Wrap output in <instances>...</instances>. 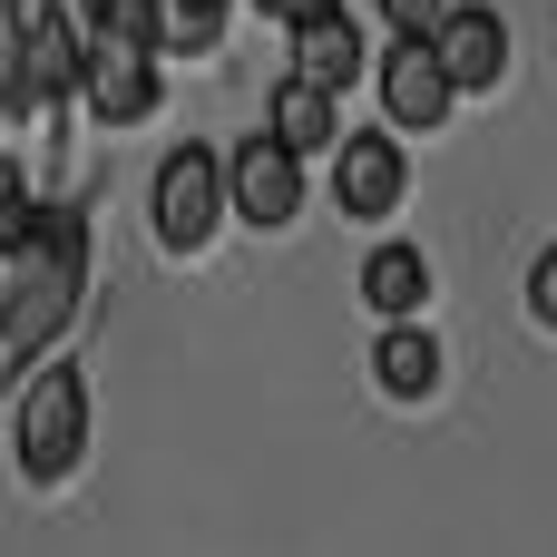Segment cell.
I'll list each match as a JSON object with an SVG mask.
<instances>
[{
    "label": "cell",
    "mask_w": 557,
    "mask_h": 557,
    "mask_svg": "<svg viewBox=\"0 0 557 557\" xmlns=\"http://www.w3.org/2000/svg\"><path fill=\"white\" fill-rule=\"evenodd\" d=\"M78 294H88V215L78 206H39L29 235L0 255V352L39 362L69 333Z\"/></svg>",
    "instance_id": "obj_1"
},
{
    "label": "cell",
    "mask_w": 557,
    "mask_h": 557,
    "mask_svg": "<svg viewBox=\"0 0 557 557\" xmlns=\"http://www.w3.org/2000/svg\"><path fill=\"white\" fill-rule=\"evenodd\" d=\"M78 460H88V372L39 362V382L10 411V470H20V490H59Z\"/></svg>",
    "instance_id": "obj_2"
},
{
    "label": "cell",
    "mask_w": 557,
    "mask_h": 557,
    "mask_svg": "<svg viewBox=\"0 0 557 557\" xmlns=\"http://www.w3.org/2000/svg\"><path fill=\"white\" fill-rule=\"evenodd\" d=\"M78 98V20L59 10V0H29L20 10V29H10V49H0V127L10 117H59Z\"/></svg>",
    "instance_id": "obj_3"
},
{
    "label": "cell",
    "mask_w": 557,
    "mask_h": 557,
    "mask_svg": "<svg viewBox=\"0 0 557 557\" xmlns=\"http://www.w3.org/2000/svg\"><path fill=\"white\" fill-rule=\"evenodd\" d=\"M147 215H157V245L166 255H206L225 235V157L215 147H166L157 157V186H147Z\"/></svg>",
    "instance_id": "obj_4"
},
{
    "label": "cell",
    "mask_w": 557,
    "mask_h": 557,
    "mask_svg": "<svg viewBox=\"0 0 557 557\" xmlns=\"http://www.w3.org/2000/svg\"><path fill=\"white\" fill-rule=\"evenodd\" d=\"M304 215V166L274 147V137H245L225 157V225H255V235H284Z\"/></svg>",
    "instance_id": "obj_5"
},
{
    "label": "cell",
    "mask_w": 557,
    "mask_h": 557,
    "mask_svg": "<svg viewBox=\"0 0 557 557\" xmlns=\"http://www.w3.org/2000/svg\"><path fill=\"white\" fill-rule=\"evenodd\" d=\"M421 49H431V69L450 78V98H490V88L509 78V20H499V10L450 0V20H441Z\"/></svg>",
    "instance_id": "obj_6"
},
{
    "label": "cell",
    "mask_w": 557,
    "mask_h": 557,
    "mask_svg": "<svg viewBox=\"0 0 557 557\" xmlns=\"http://www.w3.org/2000/svg\"><path fill=\"white\" fill-rule=\"evenodd\" d=\"M401 186H411V147L392 127H343V147H333V206L372 225V215L401 206Z\"/></svg>",
    "instance_id": "obj_7"
},
{
    "label": "cell",
    "mask_w": 557,
    "mask_h": 557,
    "mask_svg": "<svg viewBox=\"0 0 557 557\" xmlns=\"http://www.w3.org/2000/svg\"><path fill=\"white\" fill-rule=\"evenodd\" d=\"M157 98H166V78H157V59H137V49H98V39H78V108H88L98 127H147V117H157Z\"/></svg>",
    "instance_id": "obj_8"
},
{
    "label": "cell",
    "mask_w": 557,
    "mask_h": 557,
    "mask_svg": "<svg viewBox=\"0 0 557 557\" xmlns=\"http://www.w3.org/2000/svg\"><path fill=\"white\" fill-rule=\"evenodd\" d=\"M450 78L431 69V49L421 39H392V59H382V117H392V137H441L450 127Z\"/></svg>",
    "instance_id": "obj_9"
},
{
    "label": "cell",
    "mask_w": 557,
    "mask_h": 557,
    "mask_svg": "<svg viewBox=\"0 0 557 557\" xmlns=\"http://www.w3.org/2000/svg\"><path fill=\"white\" fill-rule=\"evenodd\" d=\"M362 69H372V59H362V20H352L343 0H333V10H313V20L294 29V78H304V88L343 98V88H352Z\"/></svg>",
    "instance_id": "obj_10"
},
{
    "label": "cell",
    "mask_w": 557,
    "mask_h": 557,
    "mask_svg": "<svg viewBox=\"0 0 557 557\" xmlns=\"http://www.w3.org/2000/svg\"><path fill=\"white\" fill-rule=\"evenodd\" d=\"M264 137H274L294 166H313V157L343 147V98H323V88H304V78H274V98H264Z\"/></svg>",
    "instance_id": "obj_11"
},
{
    "label": "cell",
    "mask_w": 557,
    "mask_h": 557,
    "mask_svg": "<svg viewBox=\"0 0 557 557\" xmlns=\"http://www.w3.org/2000/svg\"><path fill=\"white\" fill-rule=\"evenodd\" d=\"M352 294H362L382 323H421V304H431V255H421V245H372Z\"/></svg>",
    "instance_id": "obj_12"
},
{
    "label": "cell",
    "mask_w": 557,
    "mask_h": 557,
    "mask_svg": "<svg viewBox=\"0 0 557 557\" xmlns=\"http://www.w3.org/2000/svg\"><path fill=\"white\" fill-rule=\"evenodd\" d=\"M372 382H382L392 401H431V392H441V343H431V323H382Z\"/></svg>",
    "instance_id": "obj_13"
},
{
    "label": "cell",
    "mask_w": 557,
    "mask_h": 557,
    "mask_svg": "<svg viewBox=\"0 0 557 557\" xmlns=\"http://www.w3.org/2000/svg\"><path fill=\"white\" fill-rule=\"evenodd\" d=\"M78 39H98V49H137V59H157V10L147 0H88V29Z\"/></svg>",
    "instance_id": "obj_14"
},
{
    "label": "cell",
    "mask_w": 557,
    "mask_h": 557,
    "mask_svg": "<svg viewBox=\"0 0 557 557\" xmlns=\"http://www.w3.org/2000/svg\"><path fill=\"white\" fill-rule=\"evenodd\" d=\"M29 215H39V206H29V176H20V166L0 157V255H10V245L29 235Z\"/></svg>",
    "instance_id": "obj_15"
},
{
    "label": "cell",
    "mask_w": 557,
    "mask_h": 557,
    "mask_svg": "<svg viewBox=\"0 0 557 557\" xmlns=\"http://www.w3.org/2000/svg\"><path fill=\"white\" fill-rule=\"evenodd\" d=\"M382 20H392L401 39H431V29L450 20V0H382Z\"/></svg>",
    "instance_id": "obj_16"
},
{
    "label": "cell",
    "mask_w": 557,
    "mask_h": 557,
    "mask_svg": "<svg viewBox=\"0 0 557 557\" xmlns=\"http://www.w3.org/2000/svg\"><path fill=\"white\" fill-rule=\"evenodd\" d=\"M529 323H539V333H557V245L529 264Z\"/></svg>",
    "instance_id": "obj_17"
},
{
    "label": "cell",
    "mask_w": 557,
    "mask_h": 557,
    "mask_svg": "<svg viewBox=\"0 0 557 557\" xmlns=\"http://www.w3.org/2000/svg\"><path fill=\"white\" fill-rule=\"evenodd\" d=\"M245 10H255V20H284V29H304V20H313V10H333V0H245Z\"/></svg>",
    "instance_id": "obj_18"
},
{
    "label": "cell",
    "mask_w": 557,
    "mask_h": 557,
    "mask_svg": "<svg viewBox=\"0 0 557 557\" xmlns=\"http://www.w3.org/2000/svg\"><path fill=\"white\" fill-rule=\"evenodd\" d=\"M20 10H29V0H0V49H10V29H20Z\"/></svg>",
    "instance_id": "obj_19"
}]
</instances>
